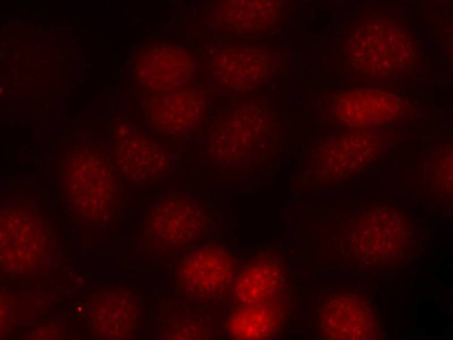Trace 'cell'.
Masks as SVG:
<instances>
[{"mask_svg":"<svg viewBox=\"0 0 453 340\" xmlns=\"http://www.w3.org/2000/svg\"><path fill=\"white\" fill-rule=\"evenodd\" d=\"M280 268L273 260L261 259L249 265L239 276L236 294L245 305H259L276 291L280 281Z\"/></svg>","mask_w":453,"mask_h":340,"instance_id":"10","label":"cell"},{"mask_svg":"<svg viewBox=\"0 0 453 340\" xmlns=\"http://www.w3.org/2000/svg\"><path fill=\"white\" fill-rule=\"evenodd\" d=\"M276 327L275 315L263 304L245 305L238 309L228 324L230 334L238 339H266L275 332Z\"/></svg>","mask_w":453,"mask_h":340,"instance_id":"13","label":"cell"},{"mask_svg":"<svg viewBox=\"0 0 453 340\" xmlns=\"http://www.w3.org/2000/svg\"><path fill=\"white\" fill-rule=\"evenodd\" d=\"M121 149V164L133 175L151 176L164 170L168 165L165 153L143 139L131 140Z\"/></svg>","mask_w":453,"mask_h":340,"instance_id":"14","label":"cell"},{"mask_svg":"<svg viewBox=\"0 0 453 340\" xmlns=\"http://www.w3.org/2000/svg\"><path fill=\"white\" fill-rule=\"evenodd\" d=\"M266 65L265 56L258 50L227 47L213 59V69L219 82L234 89H247L262 77Z\"/></svg>","mask_w":453,"mask_h":340,"instance_id":"8","label":"cell"},{"mask_svg":"<svg viewBox=\"0 0 453 340\" xmlns=\"http://www.w3.org/2000/svg\"><path fill=\"white\" fill-rule=\"evenodd\" d=\"M204 108L202 98L194 91H165L153 97L151 116L154 124L171 134L185 133L199 119Z\"/></svg>","mask_w":453,"mask_h":340,"instance_id":"7","label":"cell"},{"mask_svg":"<svg viewBox=\"0 0 453 340\" xmlns=\"http://www.w3.org/2000/svg\"><path fill=\"white\" fill-rule=\"evenodd\" d=\"M350 44L353 65L371 75L399 70L414 57L405 34L386 24L358 28L351 36Z\"/></svg>","mask_w":453,"mask_h":340,"instance_id":"1","label":"cell"},{"mask_svg":"<svg viewBox=\"0 0 453 340\" xmlns=\"http://www.w3.org/2000/svg\"><path fill=\"white\" fill-rule=\"evenodd\" d=\"M231 263L219 249H202L190 253L183 262L180 279L184 288L199 297L220 294L230 281Z\"/></svg>","mask_w":453,"mask_h":340,"instance_id":"3","label":"cell"},{"mask_svg":"<svg viewBox=\"0 0 453 340\" xmlns=\"http://www.w3.org/2000/svg\"><path fill=\"white\" fill-rule=\"evenodd\" d=\"M439 177L442 178V182H447L448 188L452 189V150L447 154L444 155L438 163Z\"/></svg>","mask_w":453,"mask_h":340,"instance_id":"16","label":"cell"},{"mask_svg":"<svg viewBox=\"0 0 453 340\" xmlns=\"http://www.w3.org/2000/svg\"><path fill=\"white\" fill-rule=\"evenodd\" d=\"M407 232V221L400 211L377 207L371 210L357 226L356 249L368 261L394 263L403 253Z\"/></svg>","mask_w":453,"mask_h":340,"instance_id":"2","label":"cell"},{"mask_svg":"<svg viewBox=\"0 0 453 340\" xmlns=\"http://www.w3.org/2000/svg\"><path fill=\"white\" fill-rule=\"evenodd\" d=\"M322 327L329 339H374L377 321L371 309L354 296L332 300L323 310Z\"/></svg>","mask_w":453,"mask_h":340,"instance_id":"5","label":"cell"},{"mask_svg":"<svg viewBox=\"0 0 453 340\" xmlns=\"http://www.w3.org/2000/svg\"><path fill=\"white\" fill-rule=\"evenodd\" d=\"M376 151V138L373 135H350L332 149V161L344 170H355L370 162Z\"/></svg>","mask_w":453,"mask_h":340,"instance_id":"15","label":"cell"},{"mask_svg":"<svg viewBox=\"0 0 453 340\" xmlns=\"http://www.w3.org/2000/svg\"><path fill=\"white\" fill-rule=\"evenodd\" d=\"M263 125L259 112L242 109L230 118L228 124L218 128L215 136L216 148L229 156L240 155L257 141Z\"/></svg>","mask_w":453,"mask_h":340,"instance_id":"11","label":"cell"},{"mask_svg":"<svg viewBox=\"0 0 453 340\" xmlns=\"http://www.w3.org/2000/svg\"><path fill=\"white\" fill-rule=\"evenodd\" d=\"M194 63L189 54L173 45H160L141 57L137 76L151 88L171 91L178 89L192 75Z\"/></svg>","mask_w":453,"mask_h":340,"instance_id":"4","label":"cell"},{"mask_svg":"<svg viewBox=\"0 0 453 340\" xmlns=\"http://www.w3.org/2000/svg\"><path fill=\"white\" fill-rule=\"evenodd\" d=\"M335 115L351 126L378 124L394 117L399 102L393 94L378 89L353 90L335 102Z\"/></svg>","mask_w":453,"mask_h":340,"instance_id":"6","label":"cell"},{"mask_svg":"<svg viewBox=\"0 0 453 340\" xmlns=\"http://www.w3.org/2000/svg\"><path fill=\"white\" fill-rule=\"evenodd\" d=\"M277 1L268 0H229L222 3L220 15L224 23L239 31H251L266 26L277 15Z\"/></svg>","mask_w":453,"mask_h":340,"instance_id":"12","label":"cell"},{"mask_svg":"<svg viewBox=\"0 0 453 340\" xmlns=\"http://www.w3.org/2000/svg\"><path fill=\"white\" fill-rule=\"evenodd\" d=\"M199 215L194 205L185 199L174 198L163 203L152 220L153 231L167 245H183L199 226Z\"/></svg>","mask_w":453,"mask_h":340,"instance_id":"9","label":"cell"}]
</instances>
